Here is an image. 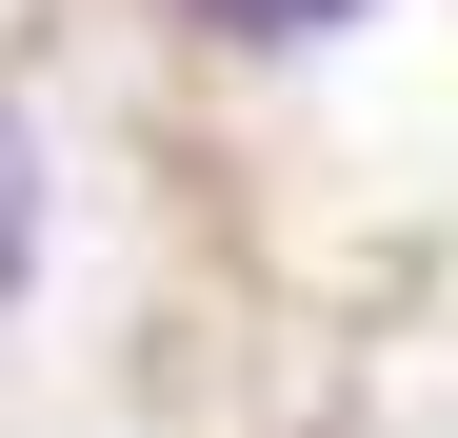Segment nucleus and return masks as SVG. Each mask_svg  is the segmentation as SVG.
Returning a JSON list of instances; mask_svg holds the SVG:
<instances>
[{"label":"nucleus","mask_w":458,"mask_h":438,"mask_svg":"<svg viewBox=\"0 0 458 438\" xmlns=\"http://www.w3.org/2000/svg\"><path fill=\"white\" fill-rule=\"evenodd\" d=\"M21 279H40V120L0 100V319H21Z\"/></svg>","instance_id":"obj_1"},{"label":"nucleus","mask_w":458,"mask_h":438,"mask_svg":"<svg viewBox=\"0 0 458 438\" xmlns=\"http://www.w3.org/2000/svg\"><path fill=\"white\" fill-rule=\"evenodd\" d=\"M199 21H219V40H240V60H319L339 21H378V0H199Z\"/></svg>","instance_id":"obj_2"}]
</instances>
